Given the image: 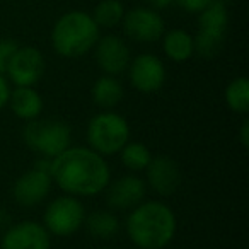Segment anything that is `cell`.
Wrapping results in <instances>:
<instances>
[{"mask_svg":"<svg viewBox=\"0 0 249 249\" xmlns=\"http://www.w3.org/2000/svg\"><path fill=\"white\" fill-rule=\"evenodd\" d=\"M50 176L65 195L96 196L111 183V167L90 147L70 145L52 159Z\"/></svg>","mask_w":249,"mask_h":249,"instance_id":"obj_1","label":"cell"},{"mask_svg":"<svg viewBox=\"0 0 249 249\" xmlns=\"http://www.w3.org/2000/svg\"><path fill=\"white\" fill-rule=\"evenodd\" d=\"M126 235L139 249H164L176 235L178 220L173 208L160 200H143L126 218Z\"/></svg>","mask_w":249,"mask_h":249,"instance_id":"obj_2","label":"cell"},{"mask_svg":"<svg viewBox=\"0 0 249 249\" xmlns=\"http://www.w3.org/2000/svg\"><path fill=\"white\" fill-rule=\"evenodd\" d=\"M99 26L84 11H69L56 19L52 29V46L63 58H80L94 50L101 38Z\"/></svg>","mask_w":249,"mask_h":249,"instance_id":"obj_3","label":"cell"},{"mask_svg":"<svg viewBox=\"0 0 249 249\" xmlns=\"http://www.w3.org/2000/svg\"><path fill=\"white\" fill-rule=\"evenodd\" d=\"M87 143L103 157L118 154L130 142V124L114 111H103L90 118L86 128Z\"/></svg>","mask_w":249,"mask_h":249,"instance_id":"obj_4","label":"cell"},{"mask_svg":"<svg viewBox=\"0 0 249 249\" xmlns=\"http://www.w3.org/2000/svg\"><path fill=\"white\" fill-rule=\"evenodd\" d=\"M22 139L33 152L53 159L72 145V128L62 120H43L39 116L28 121L22 132Z\"/></svg>","mask_w":249,"mask_h":249,"instance_id":"obj_5","label":"cell"},{"mask_svg":"<svg viewBox=\"0 0 249 249\" xmlns=\"http://www.w3.org/2000/svg\"><path fill=\"white\" fill-rule=\"evenodd\" d=\"M198 35L195 39V53L201 58H213L224 46L225 33L229 28V12L222 0H212L200 12Z\"/></svg>","mask_w":249,"mask_h":249,"instance_id":"obj_6","label":"cell"},{"mask_svg":"<svg viewBox=\"0 0 249 249\" xmlns=\"http://www.w3.org/2000/svg\"><path fill=\"white\" fill-rule=\"evenodd\" d=\"M86 220V208L82 201L72 195H63L52 200L43 213V225L50 235L69 237L79 232Z\"/></svg>","mask_w":249,"mask_h":249,"instance_id":"obj_7","label":"cell"},{"mask_svg":"<svg viewBox=\"0 0 249 249\" xmlns=\"http://www.w3.org/2000/svg\"><path fill=\"white\" fill-rule=\"evenodd\" d=\"M121 26L124 35L137 43H156L166 33L162 16L152 7H133L126 11Z\"/></svg>","mask_w":249,"mask_h":249,"instance_id":"obj_8","label":"cell"},{"mask_svg":"<svg viewBox=\"0 0 249 249\" xmlns=\"http://www.w3.org/2000/svg\"><path fill=\"white\" fill-rule=\"evenodd\" d=\"M46 70L45 55L36 46H19L9 62L5 73L16 87H33Z\"/></svg>","mask_w":249,"mask_h":249,"instance_id":"obj_9","label":"cell"},{"mask_svg":"<svg viewBox=\"0 0 249 249\" xmlns=\"http://www.w3.org/2000/svg\"><path fill=\"white\" fill-rule=\"evenodd\" d=\"M130 84L139 92L154 94L162 89L166 84V65L157 55L152 53H140L133 60H130L128 65Z\"/></svg>","mask_w":249,"mask_h":249,"instance_id":"obj_10","label":"cell"},{"mask_svg":"<svg viewBox=\"0 0 249 249\" xmlns=\"http://www.w3.org/2000/svg\"><path fill=\"white\" fill-rule=\"evenodd\" d=\"M52 237L45 225L35 220H22L5 229L0 249H50Z\"/></svg>","mask_w":249,"mask_h":249,"instance_id":"obj_11","label":"cell"},{"mask_svg":"<svg viewBox=\"0 0 249 249\" xmlns=\"http://www.w3.org/2000/svg\"><path fill=\"white\" fill-rule=\"evenodd\" d=\"M96 63L106 75L118 77L126 72L132 60V53L123 38L116 35H106L97 39L94 46Z\"/></svg>","mask_w":249,"mask_h":249,"instance_id":"obj_12","label":"cell"},{"mask_svg":"<svg viewBox=\"0 0 249 249\" xmlns=\"http://www.w3.org/2000/svg\"><path fill=\"white\" fill-rule=\"evenodd\" d=\"M104 191L111 210H132L145 200L147 183L137 174H126L111 181Z\"/></svg>","mask_w":249,"mask_h":249,"instance_id":"obj_13","label":"cell"},{"mask_svg":"<svg viewBox=\"0 0 249 249\" xmlns=\"http://www.w3.org/2000/svg\"><path fill=\"white\" fill-rule=\"evenodd\" d=\"M53 179L48 173L38 169H29L22 173L12 184V196L18 205L31 208L43 203L52 191Z\"/></svg>","mask_w":249,"mask_h":249,"instance_id":"obj_14","label":"cell"},{"mask_svg":"<svg viewBox=\"0 0 249 249\" xmlns=\"http://www.w3.org/2000/svg\"><path fill=\"white\" fill-rule=\"evenodd\" d=\"M145 173L147 186L154 193L159 195V196H171V195H174L179 190L181 181H183V173H181L179 164L169 156L152 157Z\"/></svg>","mask_w":249,"mask_h":249,"instance_id":"obj_15","label":"cell"},{"mask_svg":"<svg viewBox=\"0 0 249 249\" xmlns=\"http://www.w3.org/2000/svg\"><path fill=\"white\" fill-rule=\"evenodd\" d=\"M9 106L19 120L31 121L41 116L45 101L35 87H16L14 90H11Z\"/></svg>","mask_w":249,"mask_h":249,"instance_id":"obj_16","label":"cell"},{"mask_svg":"<svg viewBox=\"0 0 249 249\" xmlns=\"http://www.w3.org/2000/svg\"><path fill=\"white\" fill-rule=\"evenodd\" d=\"M162 50L169 60L176 63L188 62L195 55V39L184 29H171L162 35Z\"/></svg>","mask_w":249,"mask_h":249,"instance_id":"obj_17","label":"cell"},{"mask_svg":"<svg viewBox=\"0 0 249 249\" xmlns=\"http://www.w3.org/2000/svg\"><path fill=\"white\" fill-rule=\"evenodd\" d=\"M123 86L121 82L113 75H103L96 79L90 89V96L96 106L104 107V109H111V107L118 106L123 99Z\"/></svg>","mask_w":249,"mask_h":249,"instance_id":"obj_18","label":"cell"},{"mask_svg":"<svg viewBox=\"0 0 249 249\" xmlns=\"http://www.w3.org/2000/svg\"><path fill=\"white\" fill-rule=\"evenodd\" d=\"M84 225H86L87 232H89L92 237L103 239V241L114 239L121 227L120 218L111 210H96V212H92V213L86 215Z\"/></svg>","mask_w":249,"mask_h":249,"instance_id":"obj_19","label":"cell"},{"mask_svg":"<svg viewBox=\"0 0 249 249\" xmlns=\"http://www.w3.org/2000/svg\"><path fill=\"white\" fill-rule=\"evenodd\" d=\"M120 160L124 167L132 173H142L152 160V152L142 142H126V145L120 150Z\"/></svg>","mask_w":249,"mask_h":249,"instance_id":"obj_20","label":"cell"},{"mask_svg":"<svg viewBox=\"0 0 249 249\" xmlns=\"http://www.w3.org/2000/svg\"><path fill=\"white\" fill-rule=\"evenodd\" d=\"M124 12H126V9H124L121 0H101L94 7V12L90 16L99 28L111 29L121 24Z\"/></svg>","mask_w":249,"mask_h":249,"instance_id":"obj_21","label":"cell"},{"mask_svg":"<svg viewBox=\"0 0 249 249\" xmlns=\"http://www.w3.org/2000/svg\"><path fill=\"white\" fill-rule=\"evenodd\" d=\"M225 103L229 109L237 114H246L249 111V80L246 77H235L225 87Z\"/></svg>","mask_w":249,"mask_h":249,"instance_id":"obj_22","label":"cell"},{"mask_svg":"<svg viewBox=\"0 0 249 249\" xmlns=\"http://www.w3.org/2000/svg\"><path fill=\"white\" fill-rule=\"evenodd\" d=\"M19 45L14 39H2L0 41V73H5L9 62L14 56V53L18 52Z\"/></svg>","mask_w":249,"mask_h":249,"instance_id":"obj_23","label":"cell"},{"mask_svg":"<svg viewBox=\"0 0 249 249\" xmlns=\"http://www.w3.org/2000/svg\"><path fill=\"white\" fill-rule=\"evenodd\" d=\"M178 5L184 9L186 12H191V14H200L212 0H174Z\"/></svg>","mask_w":249,"mask_h":249,"instance_id":"obj_24","label":"cell"},{"mask_svg":"<svg viewBox=\"0 0 249 249\" xmlns=\"http://www.w3.org/2000/svg\"><path fill=\"white\" fill-rule=\"evenodd\" d=\"M11 86H9V80L5 79L4 73H0V111L4 109L9 104V97H11Z\"/></svg>","mask_w":249,"mask_h":249,"instance_id":"obj_25","label":"cell"},{"mask_svg":"<svg viewBox=\"0 0 249 249\" xmlns=\"http://www.w3.org/2000/svg\"><path fill=\"white\" fill-rule=\"evenodd\" d=\"M239 142L244 147L246 150L249 149V120L244 118L241 123V128H239Z\"/></svg>","mask_w":249,"mask_h":249,"instance_id":"obj_26","label":"cell"},{"mask_svg":"<svg viewBox=\"0 0 249 249\" xmlns=\"http://www.w3.org/2000/svg\"><path fill=\"white\" fill-rule=\"evenodd\" d=\"M35 169L50 174V173H52V159H50V157H41V156H39V159L35 162Z\"/></svg>","mask_w":249,"mask_h":249,"instance_id":"obj_27","label":"cell"},{"mask_svg":"<svg viewBox=\"0 0 249 249\" xmlns=\"http://www.w3.org/2000/svg\"><path fill=\"white\" fill-rule=\"evenodd\" d=\"M11 224H12L11 213H9V212H7V208L2 207V205H0V229L4 231V229H7Z\"/></svg>","mask_w":249,"mask_h":249,"instance_id":"obj_28","label":"cell"},{"mask_svg":"<svg viewBox=\"0 0 249 249\" xmlns=\"http://www.w3.org/2000/svg\"><path fill=\"white\" fill-rule=\"evenodd\" d=\"M149 5L156 11H160V9H167L169 5L174 4V0H147Z\"/></svg>","mask_w":249,"mask_h":249,"instance_id":"obj_29","label":"cell"},{"mask_svg":"<svg viewBox=\"0 0 249 249\" xmlns=\"http://www.w3.org/2000/svg\"><path fill=\"white\" fill-rule=\"evenodd\" d=\"M101 249H111V248H101Z\"/></svg>","mask_w":249,"mask_h":249,"instance_id":"obj_30","label":"cell"}]
</instances>
